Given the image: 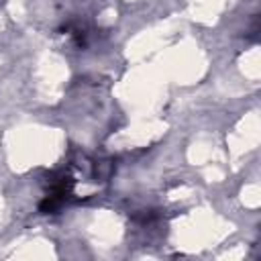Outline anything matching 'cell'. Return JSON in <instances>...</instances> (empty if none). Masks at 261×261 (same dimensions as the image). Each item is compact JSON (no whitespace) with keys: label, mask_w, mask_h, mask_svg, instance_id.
I'll list each match as a JSON object with an SVG mask.
<instances>
[]
</instances>
